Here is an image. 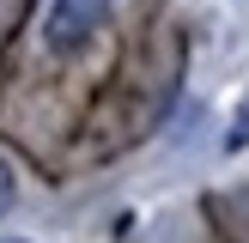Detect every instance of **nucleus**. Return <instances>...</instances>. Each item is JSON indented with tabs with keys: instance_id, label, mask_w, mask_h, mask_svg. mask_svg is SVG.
Masks as SVG:
<instances>
[{
	"instance_id": "7ed1b4c3",
	"label": "nucleus",
	"mask_w": 249,
	"mask_h": 243,
	"mask_svg": "<svg viewBox=\"0 0 249 243\" xmlns=\"http://www.w3.org/2000/svg\"><path fill=\"white\" fill-rule=\"evenodd\" d=\"M231 146H249V109H243V122L231 128Z\"/></svg>"
},
{
	"instance_id": "f03ea898",
	"label": "nucleus",
	"mask_w": 249,
	"mask_h": 243,
	"mask_svg": "<svg viewBox=\"0 0 249 243\" xmlns=\"http://www.w3.org/2000/svg\"><path fill=\"white\" fill-rule=\"evenodd\" d=\"M6 207H12V170L0 164V213H6Z\"/></svg>"
},
{
	"instance_id": "f257e3e1",
	"label": "nucleus",
	"mask_w": 249,
	"mask_h": 243,
	"mask_svg": "<svg viewBox=\"0 0 249 243\" xmlns=\"http://www.w3.org/2000/svg\"><path fill=\"white\" fill-rule=\"evenodd\" d=\"M97 24H104V0H49L43 12V36L55 55H79Z\"/></svg>"
}]
</instances>
